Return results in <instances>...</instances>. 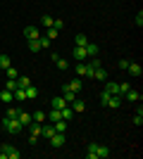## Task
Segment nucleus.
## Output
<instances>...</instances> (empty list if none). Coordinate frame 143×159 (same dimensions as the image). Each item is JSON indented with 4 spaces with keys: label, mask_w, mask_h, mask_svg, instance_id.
Returning <instances> with one entry per match:
<instances>
[{
    "label": "nucleus",
    "mask_w": 143,
    "mask_h": 159,
    "mask_svg": "<svg viewBox=\"0 0 143 159\" xmlns=\"http://www.w3.org/2000/svg\"><path fill=\"white\" fill-rule=\"evenodd\" d=\"M0 76H2V69H0Z\"/></svg>",
    "instance_id": "nucleus-45"
},
{
    "label": "nucleus",
    "mask_w": 143,
    "mask_h": 159,
    "mask_svg": "<svg viewBox=\"0 0 143 159\" xmlns=\"http://www.w3.org/2000/svg\"><path fill=\"white\" fill-rule=\"evenodd\" d=\"M43 26H45V29H50V26H53V17L43 14Z\"/></svg>",
    "instance_id": "nucleus-38"
},
{
    "label": "nucleus",
    "mask_w": 143,
    "mask_h": 159,
    "mask_svg": "<svg viewBox=\"0 0 143 159\" xmlns=\"http://www.w3.org/2000/svg\"><path fill=\"white\" fill-rule=\"evenodd\" d=\"M45 119H48L45 112H34L31 114V121H36V124H45Z\"/></svg>",
    "instance_id": "nucleus-22"
},
{
    "label": "nucleus",
    "mask_w": 143,
    "mask_h": 159,
    "mask_svg": "<svg viewBox=\"0 0 143 159\" xmlns=\"http://www.w3.org/2000/svg\"><path fill=\"white\" fill-rule=\"evenodd\" d=\"M24 95H26V100L38 98V88H36V86H26V88H24Z\"/></svg>",
    "instance_id": "nucleus-14"
},
{
    "label": "nucleus",
    "mask_w": 143,
    "mask_h": 159,
    "mask_svg": "<svg viewBox=\"0 0 143 159\" xmlns=\"http://www.w3.org/2000/svg\"><path fill=\"white\" fill-rule=\"evenodd\" d=\"M62 98L67 100V105H69V102H74V100H76V93H74V90H72V88H69V83H64V86H62Z\"/></svg>",
    "instance_id": "nucleus-3"
},
{
    "label": "nucleus",
    "mask_w": 143,
    "mask_h": 159,
    "mask_svg": "<svg viewBox=\"0 0 143 159\" xmlns=\"http://www.w3.org/2000/svg\"><path fill=\"white\" fill-rule=\"evenodd\" d=\"M12 95H14V100H17V102H24V100H26V95H24V88H17Z\"/></svg>",
    "instance_id": "nucleus-32"
},
{
    "label": "nucleus",
    "mask_w": 143,
    "mask_h": 159,
    "mask_svg": "<svg viewBox=\"0 0 143 159\" xmlns=\"http://www.w3.org/2000/svg\"><path fill=\"white\" fill-rule=\"evenodd\" d=\"M129 66V60H119V69H126Z\"/></svg>",
    "instance_id": "nucleus-44"
},
{
    "label": "nucleus",
    "mask_w": 143,
    "mask_h": 159,
    "mask_svg": "<svg viewBox=\"0 0 143 159\" xmlns=\"http://www.w3.org/2000/svg\"><path fill=\"white\" fill-rule=\"evenodd\" d=\"M19 112H21V107H12V109H7V119H17V116H19Z\"/></svg>",
    "instance_id": "nucleus-29"
},
{
    "label": "nucleus",
    "mask_w": 143,
    "mask_h": 159,
    "mask_svg": "<svg viewBox=\"0 0 143 159\" xmlns=\"http://www.w3.org/2000/svg\"><path fill=\"white\" fill-rule=\"evenodd\" d=\"M50 105H53V109H62V107H67V100L64 98H53Z\"/></svg>",
    "instance_id": "nucleus-21"
},
{
    "label": "nucleus",
    "mask_w": 143,
    "mask_h": 159,
    "mask_svg": "<svg viewBox=\"0 0 143 159\" xmlns=\"http://www.w3.org/2000/svg\"><path fill=\"white\" fill-rule=\"evenodd\" d=\"M38 40H41V48H50V38H43V36H38Z\"/></svg>",
    "instance_id": "nucleus-42"
},
{
    "label": "nucleus",
    "mask_w": 143,
    "mask_h": 159,
    "mask_svg": "<svg viewBox=\"0 0 143 159\" xmlns=\"http://www.w3.org/2000/svg\"><path fill=\"white\" fill-rule=\"evenodd\" d=\"M126 71L131 74V76H141V64H136V62H129V66H126Z\"/></svg>",
    "instance_id": "nucleus-13"
},
{
    "label": "nucleus",
    "mask_w": 143,
    "mask_h": 159,
    "mask_svg": "<svg viewBox=\"0 0 143 159\" xmlns=\"http://www.w3.org/2000/svg\"><path fill=\"white\" fill-rule=\"evenodd\" d=\"M17 86H19V88H26V86H31L29 76H17Z\"/></svg>",
    "instance_id": "nucleus-31"
},
{
    "label": "nucleus",
    "mask_w": 143,
    "mask_h": 159,
    "mask_svg": "<svg viewBox=\"0 0 143 159\" xmlns=\"http://www.w3.org/2000/svg\"><path fill=\"white\" fill-rule=\"evenodd\" d=\"M5 88H7V90H12V93H14V90H17V88H19V86H17V79H7Z\"/></svg>",
    "instance_id": "nucleus-33"
},
{
    "label": "nucleus",
    "mask_w": 143,
    "mask_h": 159,
    "mask_svg": "<svg viewBox=\"0 0 143 159\" xmlns=\"http://www.w3.org/2000/svg\"><path fill=\"white\" fill-rule=\"evenodd\" d=\"M76 45H86V43H88V36H83V33H76Z\"/></svg>",
    "instance_id": "nucleus-35"
},
{
    "label": "nucleus",
    "mask_w": 143,
    "mask_h": 159,
    "mask_svg": "<svg viewBox=\"0 0 143 159\" xmlns=\"http://www.w3.org/2000/svg\"><path fill=\"white\" fill-rule=\"evenodd\" d=\"M14 100V95H12V90H7V88H2V90H0V102H12Z\"/></svg>",
    "instance_id": "nucleus-12"
},
{
    "label": "nucleus",
    "mask_w": 143,
    "mask_h": 159,
    "mask_svg": "<svg viewBox=\"0 0 143 159\" xmlns=\"http://www.w3.org/2000/svg\"><path fill=\"white\" fill-rule=\"evenodd\" d=\"M50 147H62L64 145V133H55V135H50Z\"/></svg>",
    "instance_id": "nucleus-4"
},
{
    "label": "nucleus",
    "mask_w": 143,
    "mask_h": 159,
    "mask_svg": "<svg viewBox=\"0 0 143 159\" xmlns=\"http://www.w3.org/2000/svg\"><path fill=\"white\" fill-rule=\"evenodd\" d=\"M105 90H107L110 95H119V83H115V81H105Z\"/></svg>",
    "instance_id": "nucleus-11"
},
{
    "label": "nucleus",
    "mask_w": 143,
    "mask_h": 159,
    "mask_svg": "<svg viewBox=\"0 0 143 159\" xmlns=\"http://www.w3.org/2000/svg\"><path fill=\"white\" fill-rule=\"evenodd\" d=\"M119 105H122V95H110V100H107V105H105V107H110V109H119Z\"/></svg>",
    "instance_id": "nucleus-6"
},
{
    "label": "nucleus",
    "mask_w": 143,
    "mask_h": 159,
    "mask_svg": "<svg viewBox=\"0 0 143 159\" xmlns=\"http://www.w3.org/2000/svg\"><path fill=\"white\" fill-rule=\"evenodd\" d=\"M136 24H138V26H143V12H141V10H138V14H136Z\"/></svg>",
    "instance_id": "nucleus-43"
},
{
    "label": "nucleus",
    "mask_w": 143,
    "mask_h": 159,
    "mask_svg": "<svg viewBox=\"0 0 143 159\" xmlns=\"http://www.w3.org/2000/svg\"><path fill=\"white\" fill-rule=\"evenodd\" d=\"M41 33H38V26H26L24 29V38L26 40H31V38H38Z\"/></svg>",
    "instance_id": "nucleus-8"
},
{
    "label": "nucleus",
    "mask_w": 143,
    "mask_h": 159,
    "mask_svg": "<svg viewBox=\"0 0 143 159\" xmlns=\"http://www.w3.org/2000/svg\"><path fill=\"white\" fill-rule=\"evenodd\" d=\"M72 116H74V109H72V107H62V119L69 121Z\"/></svg>",
    "instance_id": "nucleus-28"
},
{
    "label": "nucleus",
    "mask_w": 143,
    "mask_h": 159,
    "mask_svg": "<svg viewBox=\"0 0 143 159\" xmlns=\"http://www.w3.org/2000/svg\"><path fill=\"white\" fill-rule=\"evenodd\" d=\"M129 83H126V81H122V83H119V95H124V93H126V90H129Z\"/></svg>",
    "instance_id": "nucleus-39"
},
{
    "label": "nucleus",
    "mask_w": 143,
    "mask_h": 159,
    "mask_svg": "<svg viewBox=\"0 0 143 159\" xmlns=\"http://www.w3.org/2000/svg\"><path fill=\"white\" fill-rule=\"evenodd\" d=\"M57 36H60V31H57V29H53V26L48 29V38H50V40H53V38H57Z\"/></svg>",
    "instance_id": "nucleus-37"
},
{
    "label": "nucleus",
    "mask_w": 143,
    "mask_h": 159,
    "mask_svg": "<svg viewBox=\"0 0 143 159\" xmlns=\"http://www.w3.org/2000/svg\"><path fill=\"white\" fill-rule=\"evenodd\" d=\"M17 119H19V124H21V126L26 128L29 124H31V114H26V112H24V109H21V112H19V116H17Z\"/></svg>",
    "instance_id": "nucleus-15"
},
{
    "label": "nucleus",
    "mask_w": 143,
    "mask_h": 159,
    "mask_svg": "<svg viewBox=\"0 0 143 159\" xmlns=\"http://www.w3.org/2000/svg\"><path fill=\"white\" fill-rule=\"evenodd\" d=\"M126 100H131V102H136V100H141V93H138V90H134V88H129V90H126Z\"/></svg>",
    "instance_id": "nucleus-23"
},
{
    "label": "nucleus",
    "mask_w": 143,
    "mask_h": 159,
    "mask_svg": "<svg viewBox=\"0 0 143 159\" xmlns=\"http://www.w3.org/2000/svg\"><path fill=\"white\" fill-rule=\"evenodd\" d=\"M76 74H79V76H93V69H88L83 62H79V64H76Z\"/></svg>",
    "instance_id": "nucleus-10"
},
{
    "label": "nucleus",
    "mask_w": 143,
    "mask_h": 159,
    "mask_svg": "<svg viewBox=\"0 0 143 159\" xmlns=\"http://www.w3.org/2000/svg\"><path fill=\"white\" fill-rule=\"evenodd\" d=\"M26 43H29V50H31V52L43 50V48H41V40H38V38H31V40H26Z\"/></svg>",
    "instance_id": "nucleus-19"
},
{
    "label": "nucleus",
    "mask_w": 143,
    "mask_h": 159,
    "mask_svg": "<svg viewBox=\"0 0 143 159\" xmlns=\"http://www.w3.org/2000/svg\"><path fill=\"white\" fill-rule=\"evenodd\" d=\"M72 55H74L79 62H83V60H88V55H86V48L83 45H74V50H72Z\"/></svg>",
    "instance_id": "nucleus-5"
},
{
    "label": "nucleus",
    "mask_w": 143,
    "mask_h": 159,
    "mask_svg": "<svg viewBox=\"0 0 143 159\" xmlns=\"http://www.w3.org/2000/svg\"><path fill=\"white\" fill-rule=\"evenodd\" d=\"M72 109H74V114H81L83 109H86V105H83V100H79V98H76L74 102H72Z\"/></svg>",
    "instance_id": "nucleus-17"
},
{
    "label": "nucleus",
    "mask_w": 143,
    "mask_h": 159,
    "mask_svg": "<svg viewBox=\"0 0 143 159\" xmlns=\"http://www.w3.org/2000/svg\"><path fill=\"white\" fill-rule=\"evenodd\" d=\"M21 152L14 145H2L0 147V159H19Z\"/></svg>",
    "instance_id": "nucleus-2"
},
{
    "label": "nucleus",
    "mask_w": 143,
    "mask_h": 159,
    "mask_svg": "<svg viewBox=\"0 0 143 159\" xmlns=\"http://www.w3.org/2000/svg\"><path fill=\"white\" fill-rule=\"evenodd\" d=\"M2 128H5V133H21L24 131V126L19 124V119H2Z\"/></svg>",
    "instance_id": "nucleus-1"
},
{
    "label": "nucleus",
    "mask_w": 143,
    "mask_h": 159,
    "mask_svg": "<svg viewBox=\"0 0 143 159\" xmlns=\"http://www.w3.org/2000/svg\"><path fill=\"white\" fill-rule=\"evenodd\" d=\"M5 76H7V79H17L19 74H17V69H14V66H7V69H5Z\"/></svg>",
    "instance_id": "nucleus-36"
},
{
    "label": "nucleus",
    "mask_w": 143,
    "mask_h": 159,
    "mask_svg": "<svg viewBox=\"0 0 143 159\" xmlns=\"http://www.w3.org/2000/svg\"><path fill=\"white\" fill-rule=\"evenodd\" d=\"M53 62H55V64H57V69H62V71H64V69H67V60H62V57H60V55H53Z\"/></svg>",
    "instance_id": "nucleus-20"
},
{
    "label": "nucleus",
    "mask_w": 143,
    "mask_h": 159,
    "mask_svg": "<svg viewBox=\"0 0 143 159\" xmlns=\"http://www.w3.org/2000/svg\"><path fill=\"white\" fill-rule=\"evenodd\" d=\"M7 66H12V62H10V57H7V55H0V69L5 71Z\"/></svg>",
    "instance_id": "nucleus-30"
},
{
    "label": "nucleus",
    "mask_w": 143,
    "mask_h": 159,
    "mask_svg": "<svg viewBox=\"0 0 143 159\" xmlns=\"http://www.w3.org/2000/svg\"><path fill=\"white\" fill-rule=\"evenodd\" d=\"M107 100H110V93H107V90H102V93H100V105H107Z\"/></svg>",
    "instance_id": "nucleus-40"
},
{
    "label": "nucleus",
    "mask_w": 143,
    "mask_h": 159,
    "mask_svg": "<svg viewBox=\"0 0 143 159\" xmlns=\"http://www.w3.org/2000/svg\"><path fill=\"white\" fill-rule=\"evenodd\" d=\"M134 124H136V126H141V124H143V109H141V107H138V112L134 114Z\"/></svg>",
    "instance_id": "nucleus-34"
},
{
    "label": "nucleus",
    "mask_w": 143,
    "mask_h": 159,
    "mask_svg": "<svg viewBox=\"0 0 143 159\" xmlns=\"http://www.w3.org/2000/svg\"><path fill=\"white\" fill-rule=\"evenodd\" d=\"M83 48H86V55H88V57H95V55H98V45H95V43H91V40H88Z\"/></svg>",
    "instance_id": "nucleus-18"
},
{
    "label": "nucleus",
    "mask_w": 143,
    "mask_h": 159,
    "mask_svg": "<svg viewBox=\"0 0 143 159\" xmlns=\"http://www.w3.org/2000/svg\"><path fill=\"white\" fill-rule=\"evenodd\" d=\"M53 29H57V31H62V29H64V24H62V19H53Z\"/></svg>",
    "instance_id": "nucleus-41"
},
{
    "label": "nucleus",
    "mask_w": 143,
    "mask_h": 159,
    "mask_svg": "<svg viewBox=\"0 0 143 159\" xmlns=\"http://www.w3.org/2000/svg\"><path fill=\"white\" fill-rule=\"evenodd\" d=\"M45 116H48L50 121H57V119H62V109H50Z\"/></svg>",
    "instance_id": "nucleus-24"
},
{
    "label": "nucleus",
    "mask_w": 143,
    "mask_h": 159,
    "mask_svg": "<svg viewBox=\"0 0 143 159\" xmlns=\"http://www.w3.org/2000/svg\"><path fill=\"white\" fill-rule=\"evenodd\" d=\"M91 79H95V81H102V83H105V81H107V71H105L102 66H98V69H93V76H91Z\"/></svg>",
    "instance_id": "nucleus-7"
},
{
    "label": "nucleus",
    "mask_w": 143,
    "mask_h": 159,
    "mask_svg": "<svg viewBox=\"0 0 143 159\" xmlns=\"http://www.w3.org/2000/svg\"><path fill=\"white\" fill-rule=\"evenodd\" d=\"M86 159H98V143H91L86 147Z\"/></svg>",
    "instance_id": "nucleus-9"
},
{
    "label": "nucleus",
    "mask_w": 143,
    "mask_h": 159,
    "mask_svg": "<svg viewBox=\"0 0 143 159\" xmlns=\"http://www.w3.org/2000/svg\"><path fill=\"white\" fill-rule=\"evenodd\" d=\"M29 126H31V135H36V138H41V126H43V124H36V121H31Z\"/></svg>",
    "instance_id": "nucleus-27"
},
{
    "label": "nucleus",
    "mask_w": 143,
    "mask_h": 159,
    "mask_svg": "<svg viewBox=\"0 0 143 159\" xmlns=\"http://www.w3.org/2000/svg\"><path fill=\"white\" fill-rule=\"evenodd\" d=\"M107 157H110V147L98 145V159H107Z\"/></svg>",
    "instance_id": "nucleus-25"
},
{
    "label": "nucleus",
    "mask_w": 143,
    "mask_h": 159,
    "mask_svg": "<svg viewBox=\"0 0 143 159\" xmlns=\"http://www.w3.org/2000/svg\"><path fill=\"white\" fill-rule=\"evenodd\" d=\"M53 128H55L57 133H64V131H67V121H64V119H57V121H53Z\"/></svg>",
    "instance_id": "nucleus-16"
},
{
    "label": "nucleus",
    "mask_w": 143,
    "mask_h": 159,
    "mask_svg": "<svg viewBox=\"0 0 143 159\" xmlns=\"http://www.w3.org/2000/svg\"><path fill=\"white\" fill-rule=\"evenodd\" d=\"M69 88H72V90H74L76 95L81 93V79H74V81H69Z\"/></svg>",
    "instance_id": "nucleus-26"
}]
</instances>
